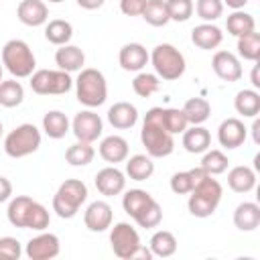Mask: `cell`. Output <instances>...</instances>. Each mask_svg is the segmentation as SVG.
<instances>
[{
  "label": "cell",
  "instance_id": "5b68a950",
  "mask_svg": "<svg viewBox=\"0 0 260 260\" xmlns=\"http://www.w3.org/2000/svg\"><path fill=\"white\" fill-rule=\"evenodd\" d=\"M2 65L10 71L12 77L22 79V77H30L32 75V71L37 67V59H35L30 47L24 41L10 39L2 47Z\"/></svg>",
  "mask_w": 260,
  "mask_h": 260
},
{
  "label": "cell",
  "instance_id": "e575fe53",
  "mask_svg": "<svg viewBox=\"0 0 260 260\" xmlns=\"http://www.w3.org/2000/svg\"><path fill=\"white\" fill-rule=\"evenodd\" d=\"M24 100V87L16 79L0 81V106L4 108H16Z\"/></svg>",
  "mask_w": 260,
  "mask_h": 260
},
{
  "label": "cell",
  "instance_id": "ac0fdd59",
  "mask_svg": "<svg viewBox=\"0 0 260 260\" xmlns=\"http://www.w3.org/2000/svg\"><path fill=\"white\" fill-rule=\"evenodd\" d=\"M191 41L195 47L203 49V51H211L217 49L223 41V32L219 26L211 24V22H201L191 30Z\"/></svg>",
  "mask_w": 260,
  "mask_h": 260
},
{
  "label": "cell",
  "instance_id": "9a60e30c",
  "mask_svg": "<svg viewBox=\"0 0 260 260\" xmlns=\"http://www.w3.org/2000/svg\"><path fill=\"white\" fill-rule=\"evenodd\" d=\"M126 187V177L120 169L116 167H106L102 171H98L95 175V189L106 195V197H114V195H120Z\"/></svg>",
  "mask_w": 260,
  "mask_h": 260
},
{
  "label": "cell",
  "instance_id": "f907efd6",
  "mask_svg": "<svg viewBox=\"0 0 260 260\" xmlns=\"http://www.w3.org/2000/svg\"><path fill=\"white\" fill-rule=\"evenodd\" d=\"M223 4H228L230 8H234V10H242L246 4H248V0H221Z\"/></svg>",
  "mask_w": 260,
  "mask_h": 260
},
{
  "label": "cell",
  "instance_id": "4fadbf2b",
  "mask_svg": "<svg viewBox=\"0 0 260 260\" xmlns=\"http://www.w3.org/2000/svg\"><path fill=\"white\" fill-rule=\"evenodd\" d=\"M248 128L240 118H225L217 128V140L223 148H238L246 142Z\"/></svg>",
  "mask_w": 260,
  "mask_h": 260
},
{
  "label": "cell",
  "instance_id": "7bdbcfd3",
  "mask_svg": "<svg viewBox=\"0 0 260 260\" xmlns=\"http://www.w3.org/2000/svg\"><path fill=\"white\" fill-rule=\"evenodd\" d=\"M162 124L169 134H183V130L189 126L185 114L181 108H162Z\"/></svg>",
  "mask_w": 260,
  "mask_h": 260
},
{
  "label": "cell",
  "instance_id": "681fc988",
  "mask_svg": "<svg viewBox=\"0 0 260 260\" xmlns=\"http://www.w3.org/2000/svg\"><path fill=\"white\" fill-rule=\"evenodd\" d=\"M83 10H98V8H102L104 6V2L106 0H75Z\"/></svg>",
  "mask_w": 260,
  "mask_h": 260
},
{
  "label": "cell",
  "instance_id": "f5cc1de1",
  "mask_svg": "<svg viewBox=\"0 0 260 260\" xmlns=\"http://www.w3.org/2000/svg\"><path fill=\"white\" fill-rule=\"evenodd\" d=\"M252 85H254V87H260V79H258V65H254V69H252Z\"/></svg>",
  "mask_w": 260,
  "mask_h": 260
},
{
  "label": "cell",
  "instance_id": "f546056e",
  "mask_svg": "<svg viewBox=\"0 0 260 260\" xmlns=\"http://www.w3.org/2000/svg\"><path fill=\"white\" fill-rule=\"evenodd\" d=\"M73 37V26L71 22L63 20V18H53L49 22H45V39L57 47L67 45Z\"/></svg>",
  "mask_w": 260,
  "mask_h": 260
},
{
  "label": "cell",
  "instance_id": "4316f807",
  "mask_svg": "<svg viewBox=\"0 0 260 260\" xmlns=\"http://www.w3.org/2000/svg\"><path fill=\"white\" fill-rule=\"evenodd\" d=\"M69 128H71L69 118H67L63 112H59V110H51V112H47V114L43 116V130H45V134H47L49 138H53V140L63 138V136L69 132Z\"/></svg>",
  "mask_w": 260,
  "mask_h": 260
},
{
  "label": "cell",
  "instance_id": "ee69618b",
  "mask_svg": "<svg viewBox=\"0 0 260 260\" xmlns=\"http://www.w3.org/2000/svg\"><path fill=\"white\" fill-rule=\"evenodd\" d=\"M193 10L203 22H213L223 14V2L221 0H197L193 4Z\"/></svg>",
  "mask_w": 260,
  "mask_h": 260
},
{
  "label": "cell",
  "instance_id": "9f6ffc18",
  "mask_svg": "<svg viewBox=\"0 0 260 260\" xmlns=\"http://www.w3.org/2000/svg\"><path fill=\"white\" fill-rule=\"evenodd\" d=\"M2 130H4V128H2V122H0V136H2Z\"/></svg>",
  "mask_w": 260,
  "mask_h": 260
},
{
  "label": "cell",
  "instance_id": "d4e9b609",
  "mask_svg": "<svg viewBox=\"0 0 260 260\" xmlns=\"http://www.w3.org/2000/svg\"><path fill=\"white\" fill-rule=\"evenodd\" d=\"M207 173L201 169V167H195V169H189V171H179L171 177V189L173 193L177 195H189L191 189L205 177Z\"/></svg>",
  "mask_w": 260,
  "mask_h": 260
},
{
  "label": "cell",
  "instance_id": "277c9868",
  "mask_svg": "<svg viewBox=\"0 0 260 260\" xmlns=\"http://www.w3.org/2000/svg\"><path fill=\"white\" fill-rule=\"evenodd\" d=\"M75 93H77L79 104H83L87 108L102 106L108 98V83H106L104 73L93 67L81 69L75 79Z\"/></svg>",
  "mask_w": 260,
  "mask_h": 260
},
{
  "label": "cell",
  "instance_id": "1f68e13d",
  "mask_svg": "<svg viewBox=\"0 0 260 260\" xmlns=\"http://www.w3.org/2000/svg\"><path fill=\"white\" fill-rule=\"evenodd\" d=\"M181 110H183L187 122H189L191 126H195V124H203V122L209 118V114H211V104H209L205 98H191V100L185 102V106H183Z\"/></svg>",
  "mask_w": 260,
  "mask_h": 260
},
{
  "label": "cell",
  "instance_id": "8fae6325",
  "mask_svg": "<svg viewBox=\"0 0 260 260\" xmlns=\"http://www.w3.org/2000/svg\"><path fill=\"white\" fill-rule=\"evenodd\" d=\"M59 252H61L59 238L51 232H45V230L39 236L30 238L26 242V248H24V254L30 260H51V258L59 256Z\"/></svg>",
  "mask_w": 260,
  "mask_h": 260
},
{
  "label": "cell",
  "instance_id": "ba28073f",
  "mask_svg": "<svg viewBox=\"0 0 260 260\" xmlns=\"http://www.w3.org/2000/svg\"><path fill=\"white\" fill-rule=\"evenodd\" d=\"M30 89L39 95H61L73 85V79L63 69H37L30 75Z\"/></svg>",
  "mask_w": 260,
  "mask_h": 260
},
{
  "label": "cell",
  "instance_id": "2e32d148",
  "mask_svg": "<svg viewBox=\"0 0 260 260\" xmlns=\"http://www.w3.org/2000/svg\"><path fill=\"white\" fill-rule=\"evenodd\" d=\"M16 16L26 26H41L49 20V8L43 0H22L16 8Z\"/></svg>",
  "mask_w": 260,
  "mask_h": 260
},
{
  "label": "cell",
  "instance_id": "30bf717a",
  "mask_svg": "<svg viewBox=\"0 0 260 260\" xmlns=\"http://www.w3.org/2000/svg\"><path fill=\"white\" fill-rule=\"evenodd\" d=\"M102 130H104V122L91 110H83V112L75 114V118L71 122V132L81 142H89V144L95 142L102 136Z\"/></svg>",
  "mask_w": 260,
  "mask_h": 260
},
{
  "label": "cell",
  "instance_id": "3957f363",
  "mask_svg": "<svg viewBox=\"0 0 260 260\" xmlns=\"http://www.w3.org/2000/svg\"><path fill=\"white\" fill-rule=\"evenodd\" d=\"M87 199V187L79 179H67L59 185L57 193L53 195V211L61 219H71L77 215L79 207Z\"/></svg>",
  "mask_w": 260,
  "mask_h": 260
},
{
  "label": "cell",
  "instance_id": "cb8c5ba5",
  "mask_svg": "<svg viewBox=\"0 0 260 260\" xmlns=\"http://www.w3.org/2000/svg\"><path fill=\"white\" fill-rule=\"evenodd\" d=\"M228 185L236 193H248L256 187V173L246 165H238L228 173Z\"/></svg>",
  "mask_w": 260,
  "mask_h": 260
},
{
  "label": "cell",
  "instance_id": "5bb4252c",
  "mask_svg": "<svg viewBox=\"0 0 260 260\" xmlns=\"http://www.w3.org/2000/svg\"><path fill=\"white\" fill-rule=\"evenodd\" d=\"M112 207L106 201H93L83 213V223L89 232H106L112 225Z\"/></svg>",
  "mask_w": 260,
  "mask_h": 260
},
{
  "label": "cell",
  "instance_id": "f35d334b",
  "mask_svg": "<svg viewBox=\"0 0 260 260\" xmlns=\"http://www.w3.org/2000/svg\"><path fill=\"white\" fill-rule=\"evenodd\" d=\"M228 165H230L228 156H225L221 150H217V148H213V150L207 148L205 154H203V158H201V169H203L207 175H211V177L225 173V171H228Z\"/></svg>",
  "mask_w": 260,
  "mask_h": 260
},
{
  "label": "cell",
  "instance_id": "bcb514c9",
  "mask_svg": "<svg viewBox=\"0 0 260 260\" xmlns=\"http://www.w3.org/2000/svg\"><path fill=\"white\" fill-rule=\"evenodd\" d=\"M22 254V246L16 238L4 236L0 238V260H18Z\"/></svg>",
  "mask_w": 260,
  "mask_h": 260
},
{
  "label": "cell",
  "instance_id": "6f0895ef",
  "mask_svg": "<svg viewBox=\"0 0 260 260\" xmlns=\"http://www.w3.org/2000/svg\"><path fill=\"white\" fill-rule=\"evenodd\" d=\"M0 2H2V0H0Z\"/></svg>",
  "mask_w": 260,
  "mask_h": 260
},
{
  "label": "cell",
  "instance_id": "f1b7e54d",
  "mask_svg": "<svg viewBox=\"0 0 260 260\" xmlns=\"http://www.w3.org/2000/svg\"><path fill=\"white\" fill-rule=\"evenodd\" d=\"M148 248L152 252V256L156 258H169L177 252V238L169 232V230H158L152 234Z\"/></svg>",
  "mask_w": 260,
  "mask_h": 260
},
{
  "label": "cell",
  "instance_id": "8d00e7d4",
  "mask_svg": "<svg viewBox=\"0 0 260 260\" xmlns=\"http://www.w3.org/2000/svg\"><path fill=\"white\" fill-rule=\"evenodd\" d=\"M154 197L148 193V191H144V189H130V191H126L124 193V197H122V207H124V211L130 215V217H134L146 203H150Z\"/></svg>",
  "mask_w": 260,
  "mask_h": 260
},
{
  "label": "cell",
  "instance_id": "484cf974",
  "mask_svg": "<svg viewBox=\"0 0 260 260\" xmlns=\"http://www.w3.org/2000/svg\"><path fill=\"white\" fill-rule=\"evenodd\" d=\"M234 108L244 118H256L260 114V93L256 89H240L234 98Z\"/></svg>",
  "mask_w": 260,
  "mask_h": 260
},
{
  "label": "cell",
  "instance_id": "52a82bcc",
  "mask_svg": "<svg viewBox=\"0 0 260 260\" xmlns=\"http://www.w3.org/2000/svg\"><path fill=\"white\" fill-rule=\"evenodd\" d=\"M41 146V130L35 124H20L4 138V152L10 158H22L37 152Z\"/></svg>",
  "mask_w": 260,
  "mask_h": 260
},
{
  "label": "cell",
  "instance_id": "d590c367",
  "mask_svg": "<svg viewBox=\"0 0 260 260\" xmlns=\"http://www.w3.org/2000/svg\"><path fill=\"white\" fill-rule=\"evenodd\" d=\"M30 203H32V197H28V195H16L14 199H10L6 215L14 228H24V217H26Z\"/></svg>",
  "mask_w": 260,
  "mask_h": 260
},
{
  "label": "cell",
  "instance_id": "8992f818",
  "mask_svg": "<svg viewBox=\"0 0 260 260\" xmlns=\"http://www.w3.org/2000/svg\"><path fill=\"white\" fill-rule=\"evenodd\" d=\"M148 61L154 67V73L158 75V79L165 81H175L185 73V57L183 53L169 45V43H160L152 49V53H148Z\"/></svg>",
  "mask_w": 260,
  "mask_h": 260
},
{
  "label": "cell",
  "instance_id": "44dd1931",
  "mask_svg": "<svg viewBox=\"0 0 260 260\" xmlns=\"http://www.w3.org/2000/svg\"><path fill=\"white\" fill-rule=\"evenodd\" d=\"M55 63L59 69L67 71V73H73V71H81L83 69V63H85V55L79 47L75 45H61L55 53Z\"/></svg>",
  "mask_w": 260,
  "mask_h": 260
},
{
  "label": "cell",
  "instance_id": "ffe728a7",
  "mask_svg": "<svg viewBox=\"0 0 260 260\" xmlns=\"http://www.w3.org/2000/svg\"><path fill=\"white\" fill-rule=\"evenodd\" d=\"M183 146L187 152L191 154H201L205 152L209 146H211V134L207 128H203L201 124H195V126H187L183 130Z\"/></svg>",
  "mask_w": 260,
  "mask_h": 260
},
{
  "label": "cell",
  "instance_id": "db71d44e",
  "mask_svg": "<svg viewBox=\"0 0 260 260\" xmlns=\"http://www.w3.org/2000/svg\"><path fill=\"white\" fill-rule=\"evenodd\" d=\"M49 2H53V4H59V2H63V0H49Z\"/></svg>",
  "mask_w": 260,
  "mask_h": 260
},
{
  "label": "cell",
  "instance_id": "7a4b0ae2",
  "mask_svg": "<svg viewBox=\"0 0 260 260\" xmlns=\"http://www.w3.org/2000/svg\"><path fill=\"white\" fill-rule=\"evenodd\" d=\"M223 189L219 185L217 179H213L211 175H205L189 193V213L195 217H209L213 215V211L217 209L219 201H221Z\"/></svg>",
  "mask_w": 260,
  "mask_h": 260
},
{
  "label": "cell",
  "instance_id": "d6986e66",
  "mask_svg": "<svg viewBox=\"0 0 260 260\" xmlns=\"http://www.w3.org/2000/svg\"><path fill=\"white\" fill-rule=\"evenodd\" d=\"M108 122L118 130H128L138 122V110L130 102H116L108 110Z\"/></svg>",
  "mask_w": 260,
  "mask_h": 260
},
{
  "label": "cell",
  "instance_id": "4dcf8cb0",
  "mask_svg": "<svg viewBox=\"0 0 260 260\" xmlns=\"http://www.w3.org/2000/svg\"><path fill=\"white\" fill-rule=\"evenodd\" d=\"M225 28H228V32H230L232 37L238 39V37H244V35L256 30V20H254V16H252L250 12L234 10V12L228 16V20H225Z\"/></svg>",
  "mask_w": 260,
  "mask_h": 260
},
{
  "label": "cell",
  "instance_id": "c3c4849f",
  "mask_svg": "<svg viewBox=\"0 0 260 260\" xmlns=\"http://www.w3.org/2000/svg\"><path fill=\"white\" fill-rule=\"evenodd\" d=\"M10 195H12V183H10L6 177H2V175H0V203L8 201V199H10Z\"/></svg>",
  "mask_w": 260,
  "mask_h": 260
},
{
  "label": "cell",
  "instance_id": "6da1fadb",
  "mask_svg": "<svg viewBox=\"0 0 260 260\" xmlns=\"http://www.w3.org/2000/svg\"><path fill=\"white\" fill-rule=\"evenodd\" d=\"M140 140L148 156L152 158H165L175 150L173 134H169L162 124V108H150L146 112L140 130Z\"/></svg>",
  "mask_w": 260,
  "mask_h": 260
},
{
  "label": "cell",
  "instance_id": "7402d4cb",
  "mask_svg": "<svg viewBox=\"0 0 260 260\" xmlns=\"http://www.w3.org/2000/svg\"><path fill=\"white\" fill-rule=\"evenodd\" d=\"M234 225L240 232H254L260 225V205L254 201H244L234 211Z\"/></svg>",
  "mask_w": 260,
  "mask_h": 260
},
{
  "label": "cell",
  "instance_id": "11a10c76",
  "mask_svg": "<svg viewBox=\"0 0 260 260\" xmlns=\"http://www.w3.org/2000/svg\"><path fill=\"white\" fill-rule=\"evenodd\" d=\"M2 71H4V69H2V63H0V81H2Z\"/></svg>",
  "mask_w": 260,
  "mask_h": 260
},
{
  "label": "cell",
  "instance_id": "ab89813d",
  "mask_svg": "<svg viewBox=\"0 0 260 260\" xmlns=\"http://www.w3.org/2000/svg\"><path fill=\"white\" fill-rule=\"evenodd\" d=\"M160 87V79L156 73H146V71H140L134 79H132V89L136 95L140 98H150L152 93H156Z\"/></svg>",
  "mask_w": 260,
  "mask_h": 260
},
{
  "label": "cell",
  "instance_id": "74e56055",
  "mask_svg": "<svg viewBox=\"0 0 260 260\" xmlns=\"http://www.w3.org/2000/svg\"><path fill=\"white\" fill-rule=\"evenodd\" d=\"M49 221H51V215H49L47 207L41 205L39 201H32L28 211H26V217H24V228L35 230V232H43L49 228Z\"/></svg>",
  "mask_w": 260,
  "mask_h": 260
},
{
  "label": "cell",
  "instance_id": "836d02e7",
  "mask_svg": "<svg viewBox=\"0 0 260 260\" xmlns=\"http://www.w3.org/2000/svg\"><path fill=\"white\" fill-rule=\"evenodd\" d=\"M150 26H165L171 18H169V10H167V2L165 0H146L142 14H140Z\"/></svg>",
  "mask_w": 260,
  "mask_h": 260
},
{
  "label": "cell",
  "instance_id": "603a6c76",
  "mask_svg": "<svg viewBox=\"0 0 260 260\" xmlns=\"http://www.w3.org/2000/svg\"><path fill=\"white\" fill-rule=\"evenodd\" d=\"M100 156L106 162H114V165L126 160L128 158V142H126V138H122L118 134L106 136L100 142Z\"/></svg>",
  "mask_w": 260,
  "mask_h": 260
},
{
  "label": "cell",
  "instance_id": "9c48e42d",
  "mask_svg": "<svg viewBox=\"0 0 260 260\" xmlns=\"http://www.w3.org/2000/svg\"><path fill=\"white\" fill-rule=\"evenodd\" d=\"M110 244H112L114 254L118 258H122V260H132L134 252L142 246L138 232L130 223H126V221H118L112 228V232H110Z\"/></svg>",
  "mask_w": 260,
  "mask_h": 260
},
{
  "label": "cell",
  "instance_id": "60d3db41",
  "mask_svg": "<svg viewBox=\"0 0 260 260\" xmlns=\"http://www.w3.org/2000/svg\"><path fill=\"white\" fill-rule=\"evenodd\" d=\"M238 55L246 61H258V57H260V32L252 30L244 37H238Z\"/></svg>",
  "mask_w": 260,
  "mask_h": 260
},
{
  "label": "cell",
  "instance_id": "7dc6e473",
  "mask_svg": "<svg viewBox=\"0 0 260 260\" xmlns=\"http://www.w3.org/2000/svg\"><path fill=\"white\" fill-rule=\"evenodd\" d=\"M146 0H120V10L126 16H140Z\"/></svg>",
  "mask_w": 260,
  "mask_h": 260
},
{
  "label": "cell",
  "instance_id": "b9f144b4",
  "mask_svg": "<svg viewBox=\"0 0 260 260\" xmlns=\"http://www.w3.org/2000/svg\"><path fill=\"white\" fill-rule=\"evenodd\" d=\"M140 228H146V230H150V228H156L158 223H160V219H162V209H160V205H158V201L156 199H152L150 203H146L134 217H132Z\"/></svg>",
  "mask_w": 260,
  "mask_h": 260
},
{
  "label": "cell",
  "instance_id": "83f0119b",
  "mask_svg": "<svg viewBox=\"0 0 260 260\" xmlns=\"http://www.w3.org/2000/svg\"><path fill=\"white\" fill-rule=\"evenodd\" d=\"M154 173V162L152 156L148 154H134L126 160V175L132 181H146Z\"/></svg>",
  "mask_w": 260,
  "mask_h": 260
},
{
  "label": "cell",
  "instance_id": "816d5d0a",
  "mask_svg": "<svg viewBox=\"0 0 260 260\" xmlns=\"http://www.w3.org/2000/svg\"><path fill=\"white\" fill-rule=\"evenodd\" d=\"M252 134H254V142H256V144H260V120H258V118H254Z\"/></svg>",
  "mask_w": 260,
  "mask_h": 260
},
{
  "label": "cell",
  "instance_id": "e0dca14e",
  "mask_svg": "<svg viewBox=\"0 0 260 260\" xmlns=\"http://www.w3.org/2000/svg\"><path fill=\"white\" fill-rule=\"evenodd\" d=\"M118 63L124 71H142L148 63V51L140 43H128L120 49Z\"/></svg>",
  "mask_w": 260,
  "mask_h": 260
},
{
  "label": "cell",
  "instance_id": "d6a6232c",
  "mask_svg": "<svg viewBox=\"0 0 260 260\" xmlns=\"http://www.w3.org/2000/svg\"><path fill=\"white\" fill-rule=\"evenodd\" d=\"M95 156V150L89 142H81L77 140L75 144H71L67 150H65V160L71 165V167H85L93 160Z\"/></svg>",
  "mask_w": 260,
  "mask_h": 260
},
{
  "label": "cell",
  "instance_id": "7c38bea8",
  "mask_svg": "<svg viewBox=\"0 0 260 260\" xmlns=\"http://www.w3.org/2000/svg\"><path fill=\"white\" fill-rule=\"evenodd\" d=\"M211 69L215 71V75L228 83H234L242 77V65L240 59L230 53V51H217L211 59Z\"/></svg>",
  "mask_w": 260,
  "mask_h": 260
},
{
  "label": "cell",
  "instance_id": "f6af8a7d",
  "mask_svg": "<svg viewBox=\"0 0 260 260\" xmlns=\"http://www.w3.org/2000/svg\"><path fill=\"white\" fill-rule=\"evenodd\" d=\"M169 18L175 22H187L193 16V0H165Z\"/></svg>",
  "mask_w": 260,
  "mask_h": 260
}]
</instances>
